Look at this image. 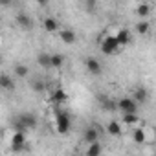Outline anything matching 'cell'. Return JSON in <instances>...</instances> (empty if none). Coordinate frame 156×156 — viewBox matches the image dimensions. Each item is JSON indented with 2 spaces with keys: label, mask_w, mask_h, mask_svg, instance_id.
<instances>
[{
  "label": "cell",
  "mask_w": 156,
  "mask_h": 156,
  "mask_svg": "<svg viewBox=\"0 0 156 156\" xmlns=\"http://www.w3.org/2000/svg\"><path fill=\"white\" fill-rule=\"evenodd\" d=\"M134 30H136L138 35H147V33L151 31V22H149V20H140Z\"/></svg>",
  "instance_id": "cell-20"
},
{
  "label": "cell",
  "mask_w": 156,
  "mask_h": 156,
  "mask_svg": "<svg viewBox=\"0 0 156 156\" xmlns=\"http://www.w3.org/2000/svg\"><path fill=\"white\" fill-rule=\"evenodd\" d=\"M83 140L87 145H92V143H98L99 141V129L98 127H88L83 134Z\"/></svg>",
  "instance_id": "cell-8"
},
{
  "label": "cell",
  "mask_w": 156,
  "mask_h": 156,
  "mask_svg": "<svg viewBox=\"0 0 156 156\" xmlns=\"http://www.w3.org/2000/svg\"><path fill=\"white\" fill-rule=\"evenodd\" d=\"M132 99H134L138 105L147 103V99H149V92H147V88H143V87L134 88V92H132Z\"/></svg>",
  "instance_id": "cell-11"
},
{
  "label": "cell",
  "mask_w": 156,
  "mask_h": 156,
  "mask_svg": "<svg viewBox=\"0 0 156 156\" xmlns=\"http://www.w3.org/2000/svg\"><path fill=\"white\" fill-rule=\"evenodd\" d=\"M28 147V140H26V132H13L11 138V149L15 152H20Z\"/></svg>",
  "instance_id": "cell-5"
},
{
  "label": "cell",
  "mask_w": 156,
  "mask_h": 156,
  "mask_svg": "<svg viewBox=\"0 0 156 156\" xmlns=\"http://www.w3.org/2000/svg\"><path fill=\"white\" fill-rule=\"evenodd\" d=\"M68 99V96H66V92L62 90V88H57L55 92H53V101L55 103H64Z\"/></svg>",
  "instance_id": "cell-24"
},
{
  "label": "cell",
  "mask_w": 156,
  "mask_h": 156,
  "mask_svg": "<svg viewBox=\"0 0 156 156\" xmlns=\"http://www.w3.org/2000/svg\"><path fill=\"white\" fill-rule=\"evenodd\" d=\"M154 140H156V129H154Z\"/></svg>",
  "instance_id": "cell-28"
},
{
  "label": "cell",
  "mask_w": 156,
  "mask_h": 156,
  "mask_svg": "<svg viewBox=\"0 0 156 156\" xmlns=\"http://www.w3.org/2000/svg\"><path fill=\"white\" fill-rule=\"evenodd\" d=\"M94 8H96V4H94V2H87V4H85V9H87V11H92Z\"/></svg>",
  "instance_id": "cell-26"
},
{
  "label": "cell",
  "mask_w": 156,
  "mask_h": 156,
  "mask_svg": "<svg viewBox=\"0 0 156 156\" xmlns=\"http://www.w3.org/2000/svg\"><path fill=\"white\" fill-rule=\"evenodd\" d=\"M136 15H138L141 20H147V17L151 15V4H147V2H140V4L136 6Z\"/></svg>",
  "instance_id": "cell-15"
},
{
  "label": "cell",
  "mask_w": 156,
  "mask_h": 156,
  "mask_svg": "<svg viewBox=\"0 0 156 156\" xmlns=\"http://www.w3.org/2000/svg\"><path fill=\"white\" fill-rule=\"evenodd\" d=\"M101 51L105 53V55H114V53H118L119 51V44H118V41H116V35H107V37H103V41H101Z\"/></svg>",
  "instance_id": "cell-3"
},
{
  "label": "cell",
  "mask_w": 156,
  "mask_h": 156,
  "mask_svg": "<svg viewBox=\"0 0 156 156\" xmlns=\"http://www.w3.org/2000/svg\"><path fill=\"white\" fill-rule=\"evenodd\" d=\"M13 127H15V132H26V130H33L37 129V116L31 114V112H24V114H19L13 121Z\"/></svg>",
  "instance_id": "cell-1"
},
{
  "label": "cell",
  "mask_w": 156,
  "mask_h": 156,
  "mask_svg": "<svg viewBox=\"0 0 156 156\" xmlns=\"http://www.w3.org/2000/svg\"><path fill=\"white\" fill-rule=\"evenodd\" d=\"M118 108L123 114H138V103L132 98H121L118 101Z\"/></svg>",
  "instance_id": "cell-4"
},
{
  "label": "cell",
  "mask_w": 156,
  "mask_h": 156,
  "mask_svg": "<svg viewBox=\"0 0 156 156\" xmlns=\"http://www.w3.org/2000/svg\"><path fill=\"white\" fill-rule=\"evenodd\" d=\"M70 127H72L70 114H68L66 110L57 108V110H55V129H57V132H59V134H68Z\"/></svg>",
  "instance_id": "cell-2"
},
{
  "label": "cell",
  "mask_w": 156,
  "mask_h": 156,
  "mask_svg": "<svg viewBox=\"0 0 156 156\" xmlns=\"http://www.w3.org/2000/svg\"><path fill=\"white\" fill-rule=\"evenodd\" d=\"M31 90L37 92V94L44 92V90H46V81H44V79H33V81H31Z\"/></svg>",
  "instance_id": "cell-22"
},
{
  "label": "cell",
  "mask_w": 156,
  "mask_h": 156,
  "mask_svg": "<svg viewBox=\"0 0 156 156\" xmlns=\"http://www.w3.org/2000/svg\"><path fill=\"white\" fill-rule=\"evenodd\" d=\"M42 28H44V31H46V33L61 31V30H59V20H57V19H53V17H46V19L42 20Z\"/></svg>",
  "instance_id": "cell-9"
},
{
  "label": "cell",
  "mask_w": 156,
  "mask_h": 156,
  "mask_svg": "<svg viewBox=\"0 0 156 156\" xmlns=\"http://www.w3.org/2000/svg\"><path fill=\"white\" fill-rule=\"evenodd\" d=\"M62 64H64V55L62 53H53L51 55V68H62Z\"/></svg>",
  "instance_id": "cell-23"
},
{
  "label": "cell",
  "mask_w": 156,
  "mask_h": 156,
  "mask_svg": "<svg viewBox=\"0 0 156 156\" xmlns=\"http://www.w3.org/2000/svg\"><path fill=\"white\" fill-rule=\"evenodd\" d=\"M132 141L138 143V145L145 143V141H147V132H145L141 127H132Z\"/></svg>",
  "instance_id": "cell-13"
},
{
  "label": "cell",
  "mask_w": 156,
  "mask_h": 156,
  "mask_svg": "<svg viewBox=\"0 0 156 156\" xmlns=\"http://www.w3.org/2000/svg\"><path fill=\"white\" fill-rule=\"evenodd\" d=\"M59 39H61L64 44H73V42L77 41V35H75V31H73V30L64 28V30H61V31H59Z\"/></svg>",
  "instance_id": "cell-10"
},
{
  "label": "cell",
  "mask_w": 156,
  "mask_h": 156,
  "mask_svg": "<svg viewBox=\"0 0 156 156\" xmlns=\"http://www.w3.org/2000/svg\"><path fill=\"white\" fill-rule=\"evenodd\" d=\"M101 152H103V147H101V143L98 141V143H92V145L87 147L85 156H101Z\"/></svg>",
  "instance_id": "cell-19"
},
{
  "label": "cell",
  "mask_w": 156,
  "mask_h": 156,
  "mask_svg": "<svg viewBox=\"0 0 156 156\" xmlns=\"http://www.w3.org/2000/svg\"><path fill=\"white\" fill-rule=\"evenodd\" d=\"M99 105H101L103 110H108V112H112V110L118 108V101H114V99H110V98H107V96L99 98Z\"/></svg>",
  "instance_id": "cell-16"
},
{
  "label": "cell",
  "mask_w": 156,
  "mask_h": 156,
  "mask_svg": "<svg viewBox=\"0 0 156 156\" xmlns=\"http://www.w3.org/2000/svg\"><path fill=\"white\" fill-rule=\"evenodd\" d=\"M107 132H108L110 136H121V132H123V129H121V123H119L118 119H112V121H108V125H107Z\"/></svg>",
  "instance_id": "cell-17"
},
{
  "label": "cell",
  "mask_w": 156,
  "mask_h": 156,
  "mask_svg": "<svg viewBox=\"0 0 156 156\" xmlns=\"http://www.w3.org/2000/svg\"><path fill=\"white\" fill-rule=\"evenodd\" d=\"M138 114H123V123L125 125H136L138 123Z\"/></svg>",
  "instance_id": "cell-25"
},
{
  "label": "cell",
  "mask_w": 156,
  "mask_h": 156,
  "mask_svg": "<svg viewBox=\"0 0 156 156\" xmlns=\"http://www.w3.org/2000/svg\"><path fill=\"white\" fill-rule=\"evenodd\" d=\"M130 39H132V35H130V31H129L127 28L118 30V33H116V41H118L119 46H127V44L130 42Z\"/></svg>",
  "instance_id": "cell-12"
},
{
  "label": "cell",
  "mask_w": 156,
  "mask_h": 156,
  "mask_svg": "<svg viewBox=\"0 0 156 156\" xmlns=\"http://www.w3.org/2000/svg\"><path fill=\"white\" fill-rule=\"evenodd\" d=\"M37 62L42 68H51V55L50 53H39L37 55Z\"/></svg>",
  "instance_id": "cell-21"
},
{
  "label": "cell",
  "mask_w": 156,
  "mask_h": 156,
  "mask_svg": "<svg viewBox=\"0 0 156 156\" xmlns=\"http://www.w3.org/2000/svg\"><path fill=\"white\" fill-rule=\"evenodd\" d=\"M85 68L92 75H99L101 73V62L96 57H85Z\"/></svg>",
  "instance_id": "cell-7"
},
{
  "label": "cell",
  "mask_w": 156,
  "mask_h": 156,
  "mask_svg": "<svg viewBox=\"0 0 156 156\" xmlns=\"http://www.w3.org/2000/svg\"><path fill=\"white\" fill-rule=\"evenodd\" d=\"M0 87H2L6 92H13L15 90V81L11 79L8 73H2V75H0Z\"/></svg>",
  "instance_id": "cell-14"
},
{
  "label": "cell",
  "mask_w": 156,
  "mask_h": 156,
  "mask_svg": "<svg viewBox=\"0 0 156 156\" xmlns=\"http://www.w3.org/2000/svg\"><path fill=\"white\" fill-rule=\"evenodd\" d=\"M15 20H17V24H19L22 30H26V31H31V30L35 28V22H33V19H31L30 15H26V13H17Z\"/></svg>",
  "instance_id": "cell-6"
},
{
  "label": "cell",
  "mask_w": 156,
  "mask_h": 156,
  "mask_svg": "<svg viewBox=\"0 0 156 156\" xmlns=\"http://www.w3.org/2000/svg\"><path fill=\"white\" fill-rule=\"evenodd\" d=\"M73 156H85V154H73Z\"/></svg>",
  "instance_id": "cell-27"
},
{
  "label": "cell",
  "mask_w": 156,
  "mask_h": 156,
  "mask_svg": "<svg viewBox=\"0 0 156 156\" xmlns=\"http://www.w3.org/2000/svg\"><path fill=\"white\" fill-rule=\"evenodd\" d=\"M13 72H15V77H19V79H24V77H28L31 73L28 64H15Z\"/></svg>",
  "instance_id": "cell-18"
}]
</instances>
